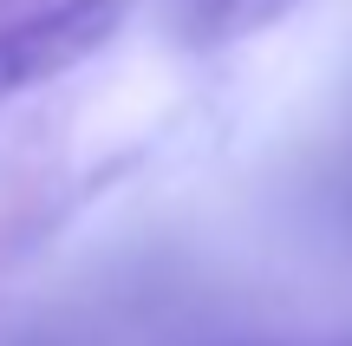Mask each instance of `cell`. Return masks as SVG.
I'll return each instance as SVG.
<instances>
[{
  "label": "cell",
  "mask_w": 352,
  "mask_h": 346,
  "mask_svg": "<svg viewBox=\"0 0 352 346\" xmlns=\"http://www.w3.org/2000/svg\"><path fill=\"white\" fill-rule=\"evenodd\" d=\"M118 26H124V0H46L20 20H0V111L78 72L91 52L111 46Z\"/></svg>",
  "instance_id": "6da1fadb"
},
{
  "label": "cell",
  "mask_w": 352,
  "mask_h": 346,
  "mask_svg": "<svg viewBox=\"0 0 352 346\" xmlns=\"http://www.w3.org/2000/svg\"><path fill=\"white\" fill-rule=\"evenodd\" d=\"M294 7L300 0H176V26L189 46H235V39H254L274 20H287Z\"/></svg>",
  "instance_id": "7a4b0ae2"
}]
</instances>
